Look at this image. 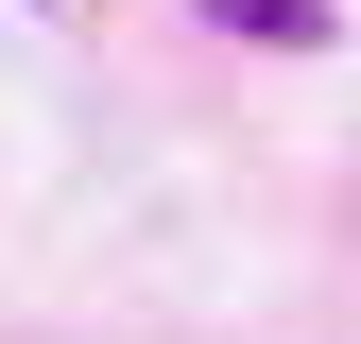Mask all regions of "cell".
<instances>
[{
    "mask_svg": "<svg viewBox=\"0 0 361 344\" xmlns=\"http://www.w3.org/2000/svg\"><path fill=\"white\" fill-rule=\"evenodd\" d=\"M224 35H258V52H327V0H207Z\"/></svg>",
    "mask_w": 361,
    "mask_h": 344,
    "instance_id": "1",
    "label": "cell"
}]
</instances>
